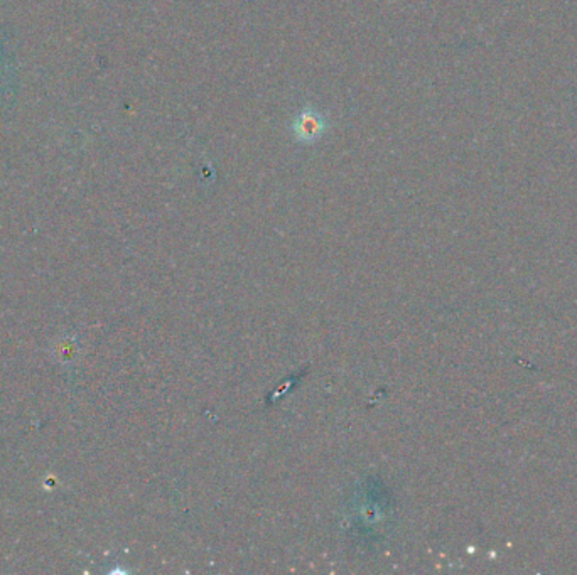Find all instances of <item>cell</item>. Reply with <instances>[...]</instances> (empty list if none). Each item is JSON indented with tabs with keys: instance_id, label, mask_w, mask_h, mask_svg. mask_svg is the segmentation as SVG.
I'll return each instance as SVG.
<instances>
[{
	"instance_id": "obj_1",
	"label": "cell",
	"mask_w": 577,
	"mask_h": 575,
	"mask_svg": "<svg viewBox=\"0 0 577 575\" xmlns=\"http://www.w3.org/2000/svg\"><path fill=\"white\" fill-rule=\"evenodd\" d=\"M326 118L314 108H304L292 120V134L302 143L316 142L326 132Z\"/></svg>"
}]
</instances>
